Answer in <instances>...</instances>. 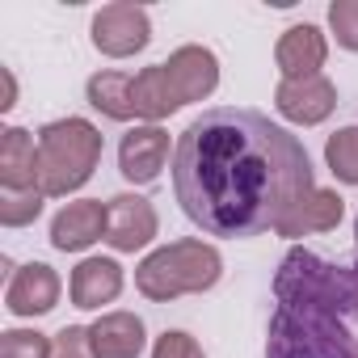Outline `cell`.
Segmentation results:
<instances>
[{
  "instance_id": "6da1fadb",
  "label": "cell",
  "mask_w": 358,
  "mask_h": 358,
  "mask_svg": "<svg viewBox=\"0 0 358 358\" xmlns=\"http://www.w3.org/2000/svg\"><path fill=\"white\" fill-rule=\"evenodd\" d=\"M173 194L207 236H257L287 228L316 194L303 143L257 110L199 114L173 148Z\"/></svg>"
},
{
  "instance_id": "7a4b0ae2",
  "label": "cell",
  "mask_w": 358,
  "mask_h": 358,
  "mask_svg": "<svg viewBox=\"0 0 358 358\" xmlns=\"http://www.w3.org/2000/svg\"><path fill=\"white\" fill-rule=\"evenodd\" d=\"M38 143H43L38 169H43V177H47L43 186H47L51 194L80 186L85 177H89V169H93V160H97V152H101V135H97L89 122H80V118L51 122Z\"/></svg>"
},
{
  "instance_id": "3957f363",
  "label": "cell",
  "mask_w": 358,
  "mask_h": 358,
  "mask_svg": "<svg viewBox=\"0 0 358 358\" xmlns=\"http://www.w3.org/2000/svg\"><path fill=\"white\" fill-rule=\"evenodd\" d=\"M93 43L106 55H131L148 43V13L131 9V5H114L106 13H97L93 22Z\"/></svg>"
},
{
  "instance_id": "277c9868",
  "label": "cell",
  "mask_w": 358,
  "mask_h": 358,
  "mask_svg": "<svg viewBox=\"0 0 358 358\" xmlns=\"http://www.w3.org/2000/svg\"><path fill=\"white\" fill-rule=\"evenodd\" d=\"M164 76H169V89H173L177 106L190 101V97H203V93L215 89V55L199 51V47H186L164 64Z\"/></svg>"
},
{
  "instance_id": "5b68a950",
  "label": "cell",
  "mask_w": 358,
  "mask_h": 358,
  "mask_svg": "<svg viewBox=\"0 0 358 358\" xmlns=\"http://www.w3.org/2000/svg\"><path fill=\"white\" fill-rule=\"evenodd\" d=\"M164 152H169V139L164 131L156 127H143V131H131L118 148V164H122V177L131 182H152L164 164Z\"/></svg>"
},
{
  "instance_id": "8992f818",
  "label": "cell",
  "mask_w": 358,
  "mask_h": 358,
  "mask_svg": "<svg viewBox=\"0 0 358 358\" xmlns=\"http://www.w3.org/2000/svg\"><path fill=\"white\" fill-rule=\"evenodd\" d=\"M152 232H156V220H152V207L143 199H131V194L114 199L110 228H106V241L114 249H139V245L152 241Z\"/></svg>"
},
{
  "instance_id": "52a82bcc",
  "label": "cell",
  "mask_w": 358,
  "mask_h": 358,
  "mask_svg": "<svg viewBox=\"0 0 358 358\" xmlns=\"http://www.w3.org/2000/svg\"><path fill=\"white\" fill-rule=\"evenodd\" d=\"M110 228V211L101 203H76L68 211H59L55 228H51V245L55 249H85L93 245L101 232Z\"/></svg>"
},
{
  "instance_id": "ba28073f",
  "label": "cell",
  "mask_w": 358,
  "mask_h": 358,
  "mask_svg": "<svg viewBox=\"0 0 358 358\" xmlns=\"http://www.w3.org/2000/svg\"><path fill=\"white\" fill-rule=\"evenodd\" d=\"M278 110H282L287 118H295V122H320V118L333 110V89H329V80H320V76H303V85L287 80V85L278 89Z\"/></svg>"
},
{
  "instance_id": "9c48e42d",
  "label": "cell",
  "mask_w": 358,
  "mask_h": 358,
  "mask_svg": "<svg viewBox=\"0 0 358 358\" xmlns=\"http://www.w3.org/2000/svg\"><path fill=\"white\" fill-rule=\"evenodd\" d=\"M143 350V324L127 312L106 316L93 324V354L97 358H135Z\"/></svg>"
},
{
  "instance_id": "30bf717a",
  "label": "cell",
  "mask_w": 358,
  "mask_h": 358,
  "mask_svg": "<svg viewBox=\"0 0 358 358\" xmlns=\"http://www.w3.org/2000/svg\"><path fill=\"white\" fill-rule=\"evenodd\" d=\"M320 59H324V43H320V30H316V26H295V30H287L282 47H278V64H282V72H287L291 80L312 76V72L320 68Z\"/></svg>"
},
{
  "instance_id": "8fae6325",
  "label": "cell",
  "mask_w": 358,
  "mask_h": 358,
  "mask_svg": "<svg viewBox=\"0 0 358 358\" xmlns=\"http://www.w3.org/2000/svg\"><path fill=\"white\" fill-rule=\"evenodd\" d=\"M118 287H122L118 266H114V262H101V257L85 262V266L72 274V299H76V308H97L101 299H114Z\"/></svg>"
},
{
  "instance_id": "7c38bea8",
  "label": "cell",
  "mask_w": 358,
  "mask_h": 358,
  "mask_svg": "<svg viewBox=\"0 0 358 358\" xmlns=\"http://www.w3.org/2000/svg\"><path fill=\"white\" fill-rule=\"evenodd\" d=\"M55 291H59V282H55V274L47 266H26L22 278L9 287V308L17 316L47 312V308H55Z\"/></svg>"
},
{
  "instance_id": "4fadbf2b",
  "label": "cell",
  "mask_w": 358,
  "mask_h": 358,
  "mask_svg": "<svg viewBox=\"0 0 358 358\" xmlns=\"http://www.w3.org/2000/svg\"><path fill=\"white\" fill-rule=\"evenodd\" d=\"M131 85H135L131 76H122V72H106V76H93V80H89V97H93V106L106 110L110 118H127V114H135Z\"/></svg>"
},
{
  "instance_id": "5bb4252c",
  "label": "cell",
  "mask_w": 358,
  "mask_h": 358,
  "mask_svg": "<svg viewBox=\"0 0 358 358\" xmlns=\"http://www.w3.org/2000/svg\"><path fill=\"white\" fill-rule=\"evenodd\" d=\"M337 220H341V199H337V194L316 190V194H312L295 215H291V224H287L282 232H287V236H295L299 228H303V232H308V228H329V224H337Z\"/></svg>"
},
{
  "instance_id": "9a60e30c",
  "label": "cell",
  "mask_w": 358,
  "mask_h": 358,
  "mask_svg": "<svg viewBox=\"0 0 358 358\" xmlns=\"http://www.w3.org/2000/svg\"><path fill=\"white\" fill-rule=\"evenodd\" d=\"M329 164L341 182H358V127L350 131H337L329 139Z\"/></svg>"
},
{
  "instance_id": "2e32d148",
  "label": "cell",
  "mask_w": 358,
  "mask_h": 358,
  "mask_svg": "<svg viewBox=\"0 0 358 358\" xmlns=\"http://www.w3.org/2000/svg\"><path fill=\"white\" fill-rule=\"evenodd\" d=\"M47 341L43 333H5V341H0V358H47Z\"/></svg>"
},
{
  "instance_id": "e0dca14e",
  "label": "cell",
  "mask_w": 358,
  "mask_h": 358,
  "mask_svg": "<svg viewBox=\"0 0 358 358\" xmlns=\"http://www.w3.org/2000/svg\"><path fill=\"white\" fill-rule=\"evenodd\" d=\"M329 22L337 30V43L350 47V51H358V0H354V5H333Z\"/></svg>"
},
{
  "instance_id": "ac0fdd59",
  "label": "cell",
  "mask_w": 358,
  "mask_h": 358,
  "mask_svg": "<svg viewBox=\"0 0 358 358\" xmlns=\"http://www.w3.org/2000/svg\"><path fill=\"white\" fill-rule=\"evenodd\" d=\"M55 358H97L93 354V333L85 329H64L55 341Z\"/></svg>"
},
{
  "instance_id": "d6986e66",
  "label": "cell",
  "mask_w": 358,
  "mask_h": 358,
  "mask_svg": "<svg viewBox=\"0 0 358 358\" xmlns=\"http://www.w3.org/2000/svg\"><path fill=\"white\" fill-rule=\"evenodd\" d=\"M152 358H203V350L194 345L190 333H164L152 350Z\"/></svg>"
},
{
  "instance_id": "ffe728a7",
  "label": "cell",
  "mask_w": 358,
  "mask_h": 358,
  "mask_svg": "<svg viewBox=\"0 0 358 358\" xmlns=\"http://www.w3.org/2000/svg\"><path fill=\"white\" fill-rule=\"evenodd\" d=\"M354 245H358V224H354Z\"/></svg>"
}]
</instances>
